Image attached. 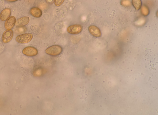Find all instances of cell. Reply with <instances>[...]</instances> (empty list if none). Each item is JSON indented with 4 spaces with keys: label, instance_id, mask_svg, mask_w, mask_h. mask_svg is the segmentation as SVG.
<instances>
[{
    "label": "cell",
    "instance_id": "6da1fadb",
    "mask_svg": "<svg viewBox=\"0 0 158 115\" xmlns=\"http://www.w3.org/2000/svg\"><path fill=\"white\" fill-rule=\"evenodd\" d=\"M62 51V49L61 46L55 45L47 48L46 50V52L49 55L55 56L60 55Z\"/></svg>",
    "mask_w": 158,
    "mask_h": 115
},
{
    "label": "cell",
    "instance_id": "7a4b0ae2",
    "mask_svg": "<svg viewBox=\"0 0 158 115\" xmlns=\"http://www.w3.org/2000/svg\"><path fill=\"white\" fill-rule=\"evenodd\" d=\"M33 35L31 33H25L18 36L15 40L18 43L24 44L29 43L33 38Z\"/></svg>",
    "mask_w": 158,
    "mask_h": 115
},
{
    "label": "cell",
    "instance_id": "3957f363",
    "mask_svg": "<svg viewBox=\"0 0 158 115\" xmlns=\"http://www.w3.org/2000/svg\"><path fill=\"white\" fill-rule=\"evenodd\" d=\"M13 36V32L11 29L6 30L4 33L2 37V42L4 44L10 42Z\"/></svg>",
    "mask_w": 158,
    "mask_h": 115
},
{
    "label": "cell",
    "instance_id": "277c9868",
    "mask_svg": "<svg viewBox=\"0 0 158 115\" xmlns=\"http://www.w3.org/2000/svg\"><path fill=\"white\" fill-rule=\"evenodd\" d=\"M22 53L27 56L32 57L36 55L38 53L37 49L32 47H28L24 49Z\"/></svg>",
    "mask_w": 158,
    "mask_h": 115
},
{
    "label": "cell",
    "instance_id": "5b68a950",
    "mask_svg": "<svg viewBox=\"0 0 158 115\" xmlns=\"http://www.w3.org/2000/svg\"><path fill=\"white\" fill-rule=\"evenodd\" d=\"M82 30V27L79 24H74L69 26L67 31L72 34H77L80 33Z\"/></svg>",
    "mask_w": 158,
    "mask_h": 115
},
{
    "label": "cell",
    "instance_id": "8992f818",
    "mask_svg": "<svg viewBox=\"0 0 158 115\" xmlns=\"http://www.w3.org/2000/svg\"><path fill=\"white\" fill-rule=\"evenodd\" d=\"M16 20L14 16H11L8 18L4 23V28L6 30L11 29L12 28L15 24Z\"/></svg>",
    "mask_w": 158,
    "mask_h": 115
},
{
    "label": "cell",
    "instance_id": "52a82bcc",
    "mask_svg": "<svg viewBox=\"0 0 158 115\" xmlns=\"http://www.w3.org/2000/svg\"><path fill=\"white\" fill-rule=\"evenodd\" d=\"M88 30L90 34L94 36L99 37L101 36V30L95 26H90L88 28Z\"/></svg>",
    "mask_w": 158,
    "mask_h": 115
},
{
    "label": "cell",
    "instance_id": "ba28073f",
    "mask_svg": "<svg viewBox=\"0 0 158 115\" xmlns=\"http://www.w3.org/2000/svg\"><path fill=\"white\" fill-rule=\"evenodd\" d=\"M29 18L27 16L21 18L16 21L15 25L18 27H24L27 25L29 22Z\"/></svg>",
    "mask_w": 158,
    "mask_h": 115
},
{
    "label": "cell",
    "instance_id": "9c48e42d",
    "mask_svg": "<svg viewBox=\"0 0 158 115\" xmlns=\"http://www.w3.org/2000/svg\"><path fill=\"white\" fill-rule=\"evenodd\" d=\"M11 11L9 8L4 9L0 13V19L3 21H5L10 16Z\"/></svg>",
    "mask_w": 158,
    "mask_h": 115
},
{
    "label": "cell",
    "instance_id": "30bf717a",
    "mask_svg": "<svg viewBox=\"0 0 158 115\" xmlns=\"http://www.w3.org/2000/svg\"><path fill=\"white\" fill-rule=\"evenodd\" d=\"M30 14L34 17L39 18L42 15V12L39 8L34 7L31 8L30 10Z\"/></svg>",
    "mask_w": 158,
    "mask_h": 115
},
{
    "label": "cell",
    "instance_id": "8fae6325",
    "mask_svg": "<svg viewBox=\"0 0 158 115\" xmlns=\"http://www.w3.org/2000/svg\"><path fill=\"white\" fill-rule=\"evenodd\" d=\"M132 4L135 8L137 10H139L140 8L142 3L141 0H132Z\"/></svg>",
    "mask_w": 158,
    "mask_h": 115
},
{
    "label": "cell",
    "instance_id": "7c38bea8",
    "mask_svg": "<svg viewBox=\"0 0 158 115\" xmlns=\"http://www.w3.org/2000/svg\"><path fill=\"white\" fill-rule=\"evenodd\" d=\"M141 14L145 16H148L149 12L148 7L145 6H143L141 7Z\"/></svg>",
    "mask_w": 158,
    "mask_h": 115
},
{
    "label": "cell",
    "instance_id": "4fadbf2b",
    "mask_svg": "<svg viewBox=\"0 0 158 115\" xmlns=\"http://www.w3.org/2000/svg\"><path fill=\"white\" fill-rule=\"evenodd\" d=\"M121 4L123 6L127 7L130 5V2L129 0H122L121 2Z\"/></svg>",
    "mask_w": 158,
    "mask_h": 115
},
{
    "label": "cell",
    "instance_id": "5bb4252c",
    "mask_svg": "<svg viewBox=\"0 0 158 115\" xmlns=\"http://www.w3.org/2000/svg\"><path fill=\"white\" fill-rule=\"evenodd\" d=\"M65 0H54V4L57 6H60L64 2Z\"/></svg>",
    "mask_w": 158,
    "mask_h": 115
},
{
    "label": "cell",
    "instance_id": "9a60e30c",
    "mask_svg": "<svg viewBox=\"0 0 158 115\" xmlns=\"http://www.w3.org/2000/svg\"><path fill=\"white\" fill-rule=\"evenodd\" d=\"M23 27H18V28H17L18 29L16 31H17L18 33H23L26 31V28Z\"/></svg>",
    "mask_w": 158,
    "mask_h": 115
},
{
    "label": "cell",
    "instance_id": "2e32d148",
    "mask_svg": "<svg viewBox=\"0 0 158 115\" xmlns=\"http://www.w3.org/2000/svg\"><path fill=\"white\" fill-rule=\"evenodd\" d=\"M5 1L7 2L12 3L17 1L19 0H5Z\"/></svg>",
    "mask_w": 158,
    "mask_h": 115
}]
</instances>
